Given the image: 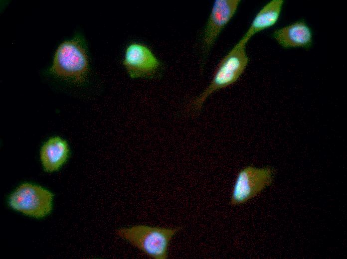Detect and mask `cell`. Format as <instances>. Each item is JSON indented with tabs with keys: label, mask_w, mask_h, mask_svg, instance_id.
Returning a JSON list of instances; mask_svg holds the SVG:
<instances>
[{
	"label": "cell",
	"mask_w": 347,
	"mask_h": 259,
	"mask_svg": "<svg viewBox=\"0 0 347 259\" xmlns=\"http://www.w3.org/2000/svg\"><path fill=\"white\" fill-rule=\"evenodd\" d=\"M283 3V0H272L265 4L256 14L241 38L248 42L256 33L274 25L279 18Z\"/></svg>",
	"instance_id": "30bf717a"
},
{
	"label": "cell",
	"mask_w": 347,
	"mask_h": 259,
	"mask_svg": "<svg viewBox=\"0 0 347 259\" xmlns=\"http://www.w3.org/2000/svg\"><path fill=\"white\" fill-rule=\"evenodd\" d=\"M53 194L38 186L20 185L10 196L8 203L14 210L35 218L48 214L52 209Z\"/></svg>",
	"instance_id": "5b68a950"
},
{
	"label": "cell",
	"mask_w": 347,
	"mask_h": 259,
	"mask_svg": "<svg viewBox=\"0 0 347 259\" xmlns=\"http://www.w3.org/2000/svg\"><path fill=\"white\" fill-rule=\"evenodd\" d=\"M180 229L139 225L120 228L116 233L148 256L155 259H166L170 241Z\"/></svg>",
	"instance_id": "3957f363"
},
{
	"label": "cell",
	"mask_w": 347,
	"mask_h": 259,
	"mask_svg": "<svg viewBox=\"0 0 347 259\" xmlns=\"http://www.w3.org/2000/svg\"><path fill=\"white\" fill-rule=\"evenodd\" d=\"M247 43L241 39L221 59L210 84L193 101L192 104L196 111L201 109L206 99L214 92L230 86L238 79L249 62L245 50Z\"/></svg>",
	"instance_id": "7a4b0ae2"
},
{
	"label": "cell",
	"mask_w": 347,
	"mask_h": 259,
	"mask_svg": "<svg viewBox=\"0 0 347 259\" xmlns=\"http://www.w3.org/2000/svg\"><path fill=\"white\" fill-rule=\"evenodd\" d=\"M122 64L133 78L154 76L161 63L152 50L146 44L132 41L125 49Z\"/></svg>",
	"instance_id": "8992f818"
},
{
	"label": "cell",
	"mask_w": 347,
	"mask_h": 259,
	"mask_svg": "<svg viewBox=\"0 0 347 259\" xmlns=\"http://www.w3.org/2000/svg\"><path fill=\"white\" fill-rule=\"evenodd\" d=\"M48 72L76 84L85 80L90 72V61L86 41L81 33L75 34L59 45Z\"/></svg>",
	"instance_id": "6da1fadb"
},
{
	"label": "cell",
	"mask_w": 347,
	"mask_h": 259,
	"mask_svg": "<svg viewBox=\"0 0 347 259\" xmlns=\"http://www.w3.org/2000/svg\"><path fill=\"white\" fill-rule=\"evenodd\" d=\"M275 172V169L269 166L262 168L248 166L242 169L234 183L230 204H242L255 197L271 185Z\"/></svg>",
	"instance_id": "277c9868"
},
{
	"label": "cell",
	"mask_w": 347,
	"mask_h": 259,
	"mask_svg": "<svg viewBox=\"0 0 347 259\" xmlns=\"http://www.w3.org/2000/svg\"><path fill=\"white\" fill-rule=\"evenodd\" d=\"M240 0H216L203 30L202 49L207 53L224 27L235 14Z\"/></svg>",
	"instance_id": "52a82bcc"
},
{
	"label": "cell",
	"mask_w": 347,
	"mask_h": 259,
	"mask_svg": "<svg viewBox=\"0 0 347 259\" xmlns=\"http://www.w3.org/2000/svg\"><path fill=\"white\" fill-rule=\"evenodd\" d=\"M69 148L66 142L59 137L49 139L42 146L40 159L47 171L52 172L59 169L67 160Z\"/></svg>",
	"instance_id": "9c48e42d"
},
{
	"label": "cell",
	"mask_w": 347,
	"mask_h": 259,
	"mask_svg": "<svg viewBox=\"0 0 347 259\" xmlns=\"http://www.w3.org/2000/svg\"><path fill=\"white\" fill-rule=\"evenodd\" d=\"M273 36L281 47L286 49L308 48L313 41L312 30L303 20L296 21L275 30Z\"/></svg>",
	"instance_id": "ba28073f"
}]
</instances>
